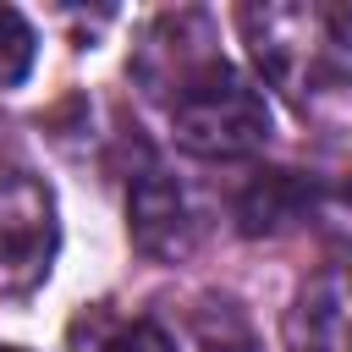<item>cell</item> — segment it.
<instances>
[{
	"mask_svg": "<svg viewBox=\"0 0 352 352\" xmlns=\"http://www.w3.org/2000/svg\"><path fill=\"white\" fill-rule=\"evenodd\" d=\"M60 253V214L44 176L0 160V297H33Z\"/></svg>",
	"mask_w": 352,
	"mask_h": 352,
	"instance_id": "obj_3",
	"label": "cell"
},
{
	"mask_svg": "<svg viewBox=\"0 0 352 352\" xmlns=\"http://www.w3.org/2000/svg\"><path fill=\"white\" fill-rule=\"evenodd\" d=\"M286 352H352V270H324L297 292Z\"/></svg>",
	"mask_w": 352,
	"mask_h": 352,
	"instance_id": "obj_5",
	"label": "cell"
},
{
	"mask_svg": "<svg viewBox=\"0 0 352 352\" xmlns=\"http://www.w3.org/2000/svg\"><path fill=\"white\" fill-rule=\"evenodd\" d=\"M126 231L148 258H187L204 236V214L170 170L143 165L126 187Z\"/></svg>",
	"mask_w": 352,
	"mask_h": 352,
	"instance_id": "obj_4",
	"label": "cell"
},
{
	"mask_svg": "<svg viewBox=\"0 0 352 352\" xmlns=\"http://www.w3.org/2000/svg\"><path fill=\"white\" fill-rule=\"evenodd\" d=\"M236 22L258 72L297 104L330 94L352 66V33L330 6H242Z\"/></svg>",
	"mask_w": 352,
	"mask_h": 352,
	"instance_id": "obj_2",
	"label": "cell"
},
{
	"mask_svg": "<svg viewBox=\"0 0 352 352\" xmlns=\"http://www.w3.org/2000/svg\"><path fill=\"white\" fill-rule=\"evenodd\" d=\"M0 352H22V346H0Z\"/></svg>",
	"mask_w": 352,
	"mask_h": 352,
	"instance_id": "obj_8",
	"label": "cell"
},
{
	"mask_svg": "<svg viewBox=\"0 0 352 352\" xmlns=\"http://www.w3.org/2000/svg\"><path fill=\"white\" fill-rule=\"evenodd\" d=\"M33 55H38V38H33L28 16L11 11V6H0V94H11V88L28 82Z\"/></svg>",
	"mask_w": 352,
	"mask_h": 352,
	"instance_id": "obj_7",
	"label": "cell"
},
{
	"mask_svg": "<svg viewBox=\"0 0 352 352\" xmlns=\"http://www.w3.org/2000/svg\"><path fill=\"white\" fill-rule=\"evenodd\" d=\"M132 77L198 160H242L270 138L264 94L220 55L204 11H160L138 38Z\"/></svg>",
	"mask_w": 352,
	"mask_h": 352,
	"instance_id": "obj_1",
	"label": "cell"
},
{
	"mask_svg": "<svg viewBox=\"0 0 352 352\" xmlns=\"http://www.w3.org/2000/svg\"><path fill=\"white\" fill-rule=\"evenodd\" d=\"M66 341L72 352H176V341L143 319V314H116L110 302H94L82 308L72 324H66Z\"/></svg>",
	"mask_w": 352,
	"mask_h": 352,
	"instance_id": "obj_6",
	"label": "cell"
}]
</instances>
